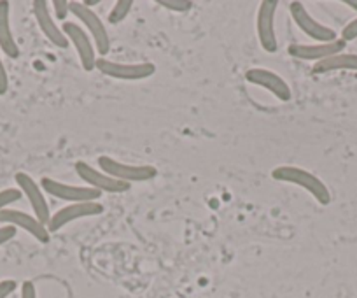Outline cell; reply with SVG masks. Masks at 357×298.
Segmentation results:
<instances>
[{
    "label": "cell",
    "mask_w": 357,
    "mask_h": 298,
    "mask_svg": "<svg viewBox=\"0 0 357 298\" xmlns=\"http://www.w3.org/2000/svg\"><path fill=\"white\" fill-rule=\"evenodd\" d=\"M340 39L345 40V43H350V40L357 39V18L352 20V22L347 23V25L343 27L342 37H340Z\"/></svg>",
    "instance_id": "7402d4cb"
},
{
    "label": "cell",
    "mask_w": 357,
    "mask_h": 298,
    "mask_svg": "<svg viewBox=\"0 0 357 298\" xmlns=\"http://www.w3.org/2000/svg\"><path fill=\"white\" fill-rule=\"evenodd\" d=\"M132 0H118L114 4V8L111 9V13H109V23H111V25H119V23L125 22L126 16L132 11Z\"/></svg>",
    "instance_id": "ac0fdd59"
},
{
    "label": "cell",
    "mask_w": 357,
    "mask_h": 298,
    "mask_svg": "<svg viewBox=\"0 0 357 298\" xmlns=\"http://www.w3.org/2000/svg\"><path fill=\"white\" fill-rule=\"evenodd\" d=\"M63 33L68 39V43L74 44L75 51H77L79 61L81 67L86 72L95 70V64H97V51H95V44L91 37L88 36L84 29L75 22H65L63 23Z\"/></svg>",
    "instance_id": "ba28073f"
},
{
    "label": "cell",
    "mask_w": 357,
    "mask_h": 298,
    "mask_svg": "<svg viewBox=\"0 0 357 298\" xmlns=\"http://www.w3.org/2000/svg\"><path fill=\"white\" fill-rule=\"evenodd\" d=\"M53 13L56 20L60 22H67V16L70 15V2L67 0H53Z\"/></svg>",
    "instance_id": "44dd1931"
},
{
    "label": "cell",
    "mask_w": 357,
    "mask_h": 298,
    "mask_svg": "<svg viewBox=\"0 0 357 298\" xmlns=\"http://www.w3.org/2000/svg\"><path fill=\"white\" fill-rule=\"evenodd\" d=\"M0 50L13 60L20 57V46L11 30V4L8 0H0Z\"/></svg>",
    "instance_id": "2e32d148"
},
{
    "label": "cell",
    "mask_w": 357,
    "mask_h": 298,
    "mask_svg": "<svg viewBox=\"0 0 357 298\" xmlns=\"http://www.w3.org/2000/svg\"><path fill=\"white\" fill-rule=\"evenodd\" d=\"M20 298H37V290H36V284L32 281H25L22 284V297Z\"/></svg>",
    "instance_id": "484cf974"
},
{
    "label": "cell",
    "mask_w": 357,
    "mask_h": 298,
    "mask_svg": "<svg viewBox=\"0 0 357 298\" xmlns=\"http://www.w3.org/2000/svg\"><path fill=\"white\" fill-rule=\"evenodd\" d=\"M98 167L102 172L109 174L114 179L123 181V183H146V181L154 179L158 176V169L153 165H132V163H123L118 160L111 158L107 155L98 156Z\"/></svg>",
    "instance_id": "3957f363"
},
{
    "label": "cell",
    "mask_w": 357,
    "mask_h": 298,
    "mask_svg": "<svg viewBox=\"0 0 357 298\" xmlns=\"http://www.w3.org/2000/svg\"><path fill=\"white\" fill-rule=\"evenodd\" d=\"M0 223L11 225V227H15L16 230L22 228V230H25L26 234H30L36 241L43 242V244L50 242L51 239L50 230H47V227L44 225V223H40L36 216L26 214V212L18 211V209H11V207L4 209V211L0 212Z\"/></svg>",
    "instance_id": "30bf717a"
},
{
    "label": "cell",
    "mask_w": 357,
    "mask_h": 298,
    "mask_svg": "<svg viewBox=\"0 0 357 298\" xmlns=\"http://www.w3.org/2000/svg\"><path fill=\"white\" fill-rule=\"evenodd\" d=\"M32 8H33V16H36L37 25H39V29L43 30L44 37H46L53 46L60 47V50H67L68 39L65 37L63 30L56 25L53 16H51L50 4H47L46 0H36V2L32 4Z\"/></svg>",
    "instance_id": "9a60e30c"
},
{
    "label": "cell",
    "mask_w": 357,
    "mask_h": 298,
    "mask_svg": "<svg viewBox=\"0 0 357 298\" xmlns=\"http://www.w3.org/2000/svg\"><path fill=\"white\" fill-rule=\"evenodd\" d=\"M272 177L275 181H280V183L296 184V186L303 188V190L308 191V193H310L321 205L331 204V191H329V188L326 186V183L321 177L308 172V170L300 169V167L282 165L272 170Z\"/></svg>",
    "instance_id": "6da1fadb"
},
{
    "label": "cell",
    "mask_w": 357,
    "mask_h": 298,
    "mask_svg": "<svg viewBox=\"0 0 357 298\" xmlns=\"http://www.w3.org/2000/svg\"><path fill=\"white\" fill-rule=\"evenodd\" d=\"M245 80L250 84L268 90L273 97L282 102H289L293 97V91H291V87L286 83V80H282L279 74L268 70V68H250L245 72Z\"/></svg>",
    "instance_id": "5bb4252c"
},
{
    "label": "cell",
    "mask_w": 357,
    "mask_h": 298,
    "mask_svg": "<svg viewBox=\"0 0 357 298\" xmlns=\"http://www.w3.org/2000/svg\"><path fill=\"white\" fill-rule=\"evenodd\" d=\"M158 6L174 13H188L190 9H193L191 0H158Z\"/></svg>",
    "instance_id": "d6986e66"
},
{
    "label": "cell",
    "mask_w": 357,
    "mask_h": 298,
    "mask_svg": "<svg viewBox=\"0 0 357 298\" xmlns=\"http://www.w3.org/2000/svg\"><path fill=\"white\" fill-rule=\"evenodd\" d=\"M277 8H279V0H263L257 9V39H259L261 47L266 53H275L279 50L275 33V16Z\"/></svg>",
    "instance_id": "8992f818"
},
{
    "label": "cell",
    "mask_w": 357,
    "mask_h": 298,
    "mask_svg": "<svg viewBox=\"0 0 357 298\" xmlns=\"http://www.w3.org/2000/svg\"><path fill=\"white\" fill-rule=\"evenodd\" d=\"M15 179H16V184H18V190L25 195L29 204L32 205L33 216L47 227V221L51 219V211H50V205H47L46 202V197H44L43 188L33 181L32 176H29V174L25 172H18L15 176Z\"/></svg>",
    "instance_id": "4fadbf2b"
},
{
    "label": "cell",
    "mask_w": 357,
    "mask_h": 298,
    "mask_svg": "<svg viewBox=\"0 0 357 298\" xmlns=\"http://www.w3.org/2000/svg\"><path fill=\"white\" fill-rule=\"evenodd\" d=\"M70 15L77 22H81V25L88 30L89 37L95 43V50L104 58L109 53V50H111V39H109V32L104 23H102L100 16L93 9L86 8L82 2H75V0L70 2Z\"/></svg>",
    "instance_id": "7a4b0ae2"
},
{
    "label": "cell",
    "mask_w": 357,
    "mask_h": 298,
    "mask_svg": "<svg viewBox=\"0 0 357 298\" xmlns=\"http://www.w3.org/2000/svg\"><path fill=\"white\" fill-rule=\"evenodd\" d=\"M336 70H354L357 72V54L354 53H340L335 54L331 58H326V60L319 61L312 67V72L315 76H321V74H329V72Z\"/></svg>",
    "instance_id": "e0dca14e"
},
{
    "label": "cell",
    "mask_w": 357,
    "mask_h": 298,
    "mask_svg": "<svg viewBox=\"0 0 357 298\" xmlns=\"http://www.w3.org/2000/svg\"><path fill=\"white\" fill-rule=\"evenodd\" d=\"M343 4L349 6V8H352L354 11H357V0H345V2H343Z\"/></svg>",
    "instance_id": "4316f807"
},
{
    "label": "cell",
    "mask_w": 357,
    "mask_h": 298,
    "mask_svg": "<svg viewBox=\"0 0 357 298\" xmlns=\"http://www.w3.org/2000/svg\"><path fill=\"white\" fill-rule=\"evenodd\" d=\"M289 11H291V18H293V22L296 23L298 29H300L305 36L314 39L315 43H331V40L338 39L335 30L322 25L321 22H317V20L308 13V9L305 8V4H301V2H291Z\"/></svg>",
    "instance_id": "52a82bcc"
},
{
    "label": "cell",
    "mask_w": 357,
    "mask_h": 298,
    "mask_svg": "<svg viewBox=\"0 0 357 298\" xmlns=\"http://www.w3.org/2000/svg\"><path fill=\"white\" fill-rule=\"evenodd\" d=\"M9 90V76L8 70H6L4 64L0 60V95H6Z\"/></svg>",
    "instance_id": "d4e9b609"
},
{
    "label": "cell",
    "mask_w": 357,
    "mask_h": 298,
    "mask_svg": "<svg viewBox=\"0 0 357 298\" xmlns=\"http://www.w3.org/2000/svg\"><path fill=\"white\" fill-rule=\"evenodd\" d=\"M347 47L345 40H342L338 37L336 40H331V43H315V44H291L287 47V53L291 54L296 60L303 61H319L326 60V58H331L335 54L343 53Z\"/></svg>",
    "instance_id": "8fae6325"
},
{
    "label": "cell",
    "mask_w": 357,
    "mask_h": 298,
    "mask_svg": "<svg viewBox=\"0 0 357 298\" xmlns=\"http://www.w3.org/2000/svg\"><path fill=\"white\" fill-rule=\"evenodd\" d=\"M16 237V228L11 227V225H4V227H0V246L8 244L9 241Z\"/></svg>",
    "instance_id": "cb8c5ba5"
},
{
    "label": "cell",
    "mask_w": 357,
    "mask_h": 298,
    "mask_svg": "<svg viewBox=\"0 0 357 298\" xmlns=\"http://www.w3.org/2000/svg\"><path fill=\"white\" fill-rule=\"evenodd\" d=\"M100 74L119 81H142L151 77L156 72V65L151 61H139V64H121V61L109 60V58H97L95 64Z\"/></svg>",
    "instance_id": "277c9868"
},
{
    "label": "cell",
    "mask_w": 357,
    "mask_h": 298,
    "mask_svg": "<svg viewBox=\"0 0 357 298\" xmlns=\"http://www.w3.org/2000/svg\"><path fill=\"white\" fill-rule=\"evenodd\" d=\"M75 174L81 177L86 183V186L95 188L98 191H107V193H125L130 190L128 183H123V181L114 179L109 174L97 170L95 167H91L86 162H77L75 163Z\"/></svg>",
    "instance_id": "7c38bea8"
},
{
    "label": "cell",
    "mask_w": 357,
    "mask_h": 298,
    "mask_svg": "<svg viewBox=\"0 0 357 298\" xmlns=\"http://www.w3.org/2000/svg\"><path fill=\"white\" fill-rule=\"evenodd\" d=\"M104 212V205L100 202H79V204H68L61 207L60 211L54 212L51 219L47 221V230L50 234L61 230L65 225L77 219L91 218V216H100Z\"/></svg>",
    "instance_id": "9c48e42d"
},
{
    "label": "cell",
    "mask_w": 357,
    "mask_h": 298,
    "mask_svg": "<svg viewBox=\"0 0 357 298\" xmlns=\"http://www.w3.org/2000/svg\"><path fill=\"white\" fill-rule=\"evenodd\" d=\"M22 197L23 193L20 190H16V188H6V190L0 191V212L8 209V205L18 202Z\"/></svg>",
    "instance_id": "ffe728a7"
},
{
    "label": "cell",
    "mask_w": 357,
    "mask_h": 298,
    "mask_svg": "<svg viewBox=\"0 0 357 298\" xmlns=\"http://www.w3.org/2000/svg\"><path fill=\"white\" fill-rule=\"evenodd\" d=\"M43 191L50 193L51 197L60 198V200L70 202V204H79V202H98L102 198V191L89 186H75V184L61 183V181L53 179V177H43L40 181Z\"/></svg>",
    "instance_id": "5b68a950"
},
{
    "label": "cell",
    "mask_w": 357,
    "mask_h": 298,
    "mask_svg": "<svg viewBox=\"0 0 357 298\" xmlns=\"http://www.w3.org/2000/svg\"><path fill=\"white\" fill-rule=\"evenodd\" d=\"M16 288H18V283H16V281L13 279L0 281V298L11 297V295L16 291Z\"/></svg>",
    "instance_id": "603a6c76"
}]
</instances>
